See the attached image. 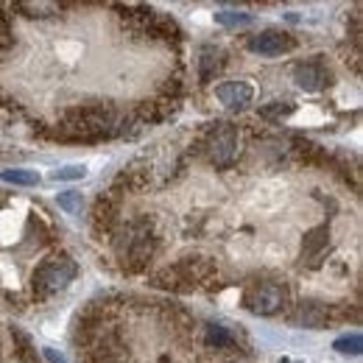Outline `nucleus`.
<instances>
[{"instance_id": "18", "label": "nucleus", "mask_w": 363, "mask_h": 363, "mask_svg": "<svg viewBox=\"0 0 363 363\" xmlns=\"http://www.w3.org/2000/svg\"><path fill=\"white\" fill-rule=\"evenodd\" d=\"M291 112H294V104H288V101H285V104H282V101H274L272 106H263V109H260L263 118H285V115H291Z\"/></svg>"}, {"instance_id": "9", "label": "nucleus", "mask_w": 363, "mask_h": 363, "mask_svg": "<svg viewBox=\"0 0 363 363\" xmlns=\"http://www.w3.org/2000/svg\"><path fill=\"white\" fill-rule=\"evenodd\" d=\"M294 82L305 92H318L330 84V70H327L324 62L311 59V62H302V65L294 67Z\"/></svg>"}, {"instance_id": "11", "label": "nucleus", "mask_w": 363, "mask_h": 363, "mask_svg": "<svg viewBox=\"0 0 363 363\" xmlns=\"http://www.w3.org/2000/svg\"><path fill=\"white\" fill-rule=\"evenodd\" d=\"M330 318H333L330 308L321 305V302H302V305L296 308V313H294V321H296L299 327H308V330H321V327H327Z\"/></svg>"}, {"instance_id": "12", "label": "nucleus", "mask_w": 363, "mask_h": 363, "mask_svg": "<svg viewBox=\"0 0 363 363\" xmlns=\"http://www.w3.org/2000/svg\"><path fill=\"white\" fill-rule=\"evenodd\" d=\"M327 243H330V229L327 227L311 229V232L305 235V243H302V257L313 260V257H318V255L327 249Z\"/></svg>"}, {"instance_id": "21", "label": "nucleus", "mask_w": 363, "mask_h": 363, "mask_svg": "<svg viewBox=\"0 0 363 363\" xmlns=\"http://www.w3.org/2000/svg\"><path fill=\"white\" fill-rule=\"evenodd\" d=\"M45 358L50 363H67L65 361V358H62V355H56V352H53V350H45Z\"/></svg>"}, {"instance_id": "17", "label": "nucleus", "mask_w": 363, "mask_h": 363, "mask_svg": "<svg viewBox=\"0 0 363 363\" xmlns=\"http://www.w3.org/2000/svg\"><path fill=\"white\" fill-rule=\"evenodd\" d=\"M59 207H62L65 213H70V216L82 213V193H76V190L62 193V196H59Z\"/></svg>"}, {"instance_id": "6", "label": "nucleus", "mask_w": 363, "mask_h": 363, "mask_svg": "<svg viewBox=\"0 0 363 363\" xmlns=\"http://www.w3.org/2000/svg\"><path fill=\"white\" fill-rule=\"evenodd\" d=\"M246 308L257 316H274L288 305V285L285 282H260L252 285L243 296Z\"/></svg>"}, {"instance_id": "5", "label": "nucleus", "mask_w": 363, "mask_h": 363, "mask_svg": "<svg viewBox=\"0 0 363 363\" xmlns=\"http://www.w3.org/2000/svg\"><path fill=\"white\" fill-rule=\"evenodd\" d=\"M79 274V266L70 257H50L45 263L37 266V272L31 277V291L37 299H48L50 294L67 288Z\"/></svg>"}, {"instance_id": "10", "label": "nucleus", "mask_w": 363, "mask_h": 363, "mask_svg": "<svg viewBox=\"0 0 363 363\" xmlns=\"http://www.w3.org/2000/svg\"><path fill=\"white\" fill-rule=\"evenodd\" d=\"M216 98L229 109H243L246 104H252L255 90L246 82H224L221 87H216Z\"/></svg>"}, {"instance_id": "7", "label": "nucleus", "mask_w": 363, "mask_h": 363, "mask_svg": "<svg viewBox=\"0 0 363 363\" xmlns=\"http://www.w3.org/2000/svg\"><path fill=\"white\" fill-rule=\"evenodd\" d=\"M118 210H121V196L115 187L104 190L92 207V232L95 235H109L118 227Z\"/></svg>"}, {"instance_id": "14", "label": "nucleus", "mask_w": 363, "mask_h": 363, "mask_svg": "<svg viewBox=\"0 0 363 363\" xmlns=\"http://www.w3.org/2000/svg\"><path fill=\"white\" fill-rule=\"evenodd\" d=\"M204 341H207V347L229 350V347L235 344V335L229 333L227 327H221V324H207V327H204Z\"/></svg>"}, {"instance_id": "20", "label": "nucleus", "mask_w": 363, "mask_h": 363, "mask_svg": "<svg viewBox=\"0 0 363 363\" xmlns=\"http://www.w3.org/2000/svg\"><path fill=\"white\" fill-rule=\"evenodd\" d=\"M84 165H65V168H59L56 174H53V179H82L84 177Z\"/></svg>"}, {"instance_id": "8", "label": "nucleus", "mask_w": 363, "mask_h": 363, "mask_svg": "<svg viewBox=\"0 0 363 363\" xmlns=\"http://www.w3.org/2000/svg\"><path fill=\"white\" fill-rule=\"evenodd\" d=\"M294 48H296V40H294L291 34L274 31V28L249 37V50H255V53H260V56H282V53H288V50H294Z\"/></svg>"}, {"instance_id": "15", "label": "nucleus", "mask_w": 363, "mask_h": 363, "mask_svg": "<svg viewBox=\"0 0 363 363\" xmlns=\"http://www.w3.org/2000/svg\"><path fill=\"white\" fill-rule=\"evenodd\" d=\"M335 350H338V352H344V355H361V350H363L361 333H352V335L338 338V341H335Z\"/></svg>"}, {"instance_id": "19", "label": "nucleus", "mask_w": 363, "mask_h": 363, "mask_svg": "<svg viewBox=\"0 0 363 363\" xmlns=\"http://www.w3.org/2000/svg\"><path fill=\"white\" fill-rule=\"evenodd\" d=\"M216 20L221 26H243V23H249V14H243V11H218Z\"/></svg>"}, {"instance_id": "16", "label": "nucleus", "mask_w": 363, "mask_h": 363, "mask_svg": "<svg viewBox=\"0 0 363 363\" xmlns=\"http://www.w3.org/2000/svg\"><path fill=\"white\" fill-rule=\"evenodd\" d=\"M0 179L11 182V184H37L40 174L37 171H23V168H14V171H3Z\"/></svg>"}, {"instance_id": "22", "label": "nucleus", "mask_w": 363, "mask_h": 363, "mask_svg": "<svg viewBox=\"0 0 363 363\" xmlns=\"http://www.w3.org/2000/svg\"><path fill=\"white\" fill-rule=\"evenodd\" d=\"M235 363H249V361H235Z\"/></svg>"}, {"instance_id": "3", "label": "nucleus", "mask_w": 363, "mask_h": 363, "mask_svg": "<svg viewBox=\"0 0 363 363\" xmlns=\"http://www.w3.org/2000/svg\"><path fill=\"white\" fill-rule=\"evenodd\" d=\"M216 274H218V269H216V263L210 257L190 255V257H182L174 266H165L162 272L154 274L151 277V285L165 288V291H177V294H187L193 288L207 285Z\"/></svg>"}, {"instance_id": "4", "label": "nucleus", "mask_w": 363, "mask_h": 363, "mask_svg": "<svg viewBox=\"0 0 363 363\" xmlns=\"http://www.w3.org/2000/svg\"><path fill=\"white\" fill-rule=\"evenodd\" d=\"M201 151L216 168H227L240 151V132L235 123H213L201 135Z\"/></svg>"}, {"instance_id": "1", "label": "nucleus", "mask_w": 363, "mask_h": 363, "mask_svg": "<svg viewBox=\"0 0 363 363\" xmlns=\"http://www.w3.org/2000/svg\"><path fill=\"white\" fill-rule=\"evenodd\" d=\"M115 255L126 274H140L148 269L151 257L157 255L160 246V229L151 216H140L126 221L115 232Z\"/></svg>"}, {"instance_id": "2", "label": "nucleus", "mask_w": 363, "mask_h": 363, "mask_svg": "<svg viewBox=\"0 0 363 363\" xmlns=\"http://www.w3.org/2000/svg\"><path fill=\"white\" fill-rule=\"evenodd\" d=\"M118 112L112 104H84L67 112V118L56 126V137L59 140H101L118 132Z\"/></svg>"}, {"instance_id": "13", "label": "nucleus", "mask_w": 363, "mask_h": 363, "mask_svg": "<svg viewBox=\"0 0 363 363\" xmlns=\"http://www.w3.org/2000/svg\"><path fill=\"white\" fill-rule=\"evenodd\" d=\"M221 67V50L213 45L201 48V59H199V76H201V84H207Z\"/></svg>"}]
</instances>
